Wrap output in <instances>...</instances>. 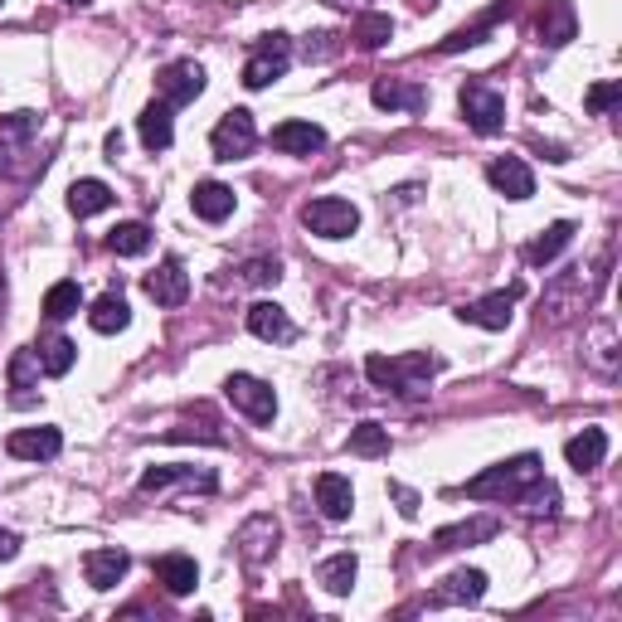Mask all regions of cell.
<instances>
[{
    "label": "cell",
    "mask_w": 622,
    "mask_h": 622,
    "mask_svg": "<svg viewBox=\"0 0 622 622\" xmlns=\"http://www.w3.org/2000/svg\"><path fill=\"white\" fill-rule=\"evenodd\" d=\"M482 593H486V574H482V569H457V574H447V579L429 593V608H462V603H482Z\"/></svg>",
    "instance_id": "14"
},
{
    "label": "cell",
    "mask_w": 622,
    "mask_h": 622,
    "mask_svg": "<svg viewBox=\"0 0 622 622\" xmlns=\"http://www.w3.org/2000/svg\"><path fill=\"white\" fill-rule=\"evenodd\" d=\"M40 350H15L10 356V370H6V380H10V404L15 409H30L34 399H40Z\"/></svg>",
    "instance_id": "12"
},
{
    "label": "cell",
    "mask_w": 622,
    "mask_h": 622,
    "mask_svg": "<svg viewBox=\"0 0 622 622\" xmlns=\"http://www.w3.org/2000/svg\"><path fill=\"white\" fill-rule=\"evenodd\" d=\"M0 312H6V273H0Z\"/></svg>",
    "instance_id": "44"
},
{
    "label": "cell",
    "mask_w": 622,
    "mask_h": 622,
    "mask_svg": "<svg viewBox=\"0 0 622 622\" xmlns=\"http://www.w3.org/2000/svg\"><path fill=\"white\" fill-rule=\"evenodd\" d=\"M603 267H608V253H603L599 273H593V267H569V273H559L555 283H550V292H545V302H540V326H565L574 312L589 307L593 287L608 277Z\"/></svg>",
    "instance_id": "3"
},
{
    "label": "cell",
    "mask_w": 622,
    "mask_h": 622,
    "mask_svg": "<svg viewBox=\"0 0 622 622\" xmlns=\"http://www.w3.org/2000/svg\"><path fill=\"white\" fill-rule=\"evenodd\" d=\"M350 40H356L360 49H380V44L394 40V20H389V15H360Z\"/></svg>",
    "instance_id": "37"
},
{
    "label": "cell",
    "mask_w": 622,
    "mask_h": 622,
    "mask_svg": "<svg viewBox=\"0 0 622 622\" xmlns=\"http://www.w3.org/2000/svg\"><path fill=\"white\" fill-rule=\"evenodd\" d=\"M502 520L496 516H477V520H462V526H443L433 535V550H462V545H482V540H496Z\"/></svg>",
    "instance_id": "24"
},
{
    "label": "cell",
    "mask_w": 622,
    "mask_h": 622,
    "mask_svg": "<svg viewBox=\"0 0 622 622\" xmlns=\"http://www.w3.org/2000/svg\"><path fill=\"white\" fill-rule=\"evenodd\" d=\"M277 540H283V526H277L267 510H259V516H249L239 526L234 535V545H239V555H243V565H263L267 555L277 550Z\"/></svg>",
    "instance_id": "11"
},
{
    "label": "cell",
    "mask_w": 622,
    "mask_h": 622,
    "mask_svg": "<svg viewBox=\"0 0 622 622\" xmlns=\"http://www.w3.org/2000/svg\"><path fill=\"white\" fill-rule=\"evenodd\" d=\"M83 307V287L73 283V277H64V283H54L44 292V316L49 321H68V316H78Z\"/></svg>",
    "instance_id": "33"
},
{
    "label": "cell",
    "mask_w": 622,
    "mask_h": 622,
    "mask_svg": "<svg viewBox=\"0 0 622 622\" xmlns=\"http://www.w3.org/2000/svg\"><path fill=\"white\" fill-rule=\"evenodd\" d=\"M113 200H117V194L107 190L103 180H73V186H68V210L78 219H93V214L113 210Z\"/></svg>",
    "instance_id": "30"
},
{
    "label": "cell",
    "mask_w": 622,
    "mask_h": 622,
    "mask_svg": "<svg viewBox=\"0 0 622 622\" xmlns=\"http://www.w3.org/2000/svg\"><path fill=\"white\" fill-rule=\"evenodd\" d=\"M127 565H131L127 550H88L83 555V574H88L93 589H117Z\"/></svg>",
    "instance_id": "28"
},
{
    "label": "cell",
    "mask_w": 622,
    "mask_h": 622,
    "mask_svg": "<svg viewBox=\"0 0 622 622\" xmlns=\"http://www.w3.org/2000/svg\"><path fill=\"white\" fill-rule=\"evenodd\" d=\"M190 204H194V214L200 219H210V224H224L229 214H234V190L224 186V180H200L194 186V194H190Z\"/></svg>",
    "instance_id": "26"
},
{
    "label": "cell",
    "mask_w": 622,
    "mask_h": 622,
    "mask_svg": "<svg viewBox=\"0 0 622 622\" xmlns=\"http://www.w3.org/2000/svg\"><path fill=\"white\" fill-rule=\"evenodd\" d=\"M302 224L316 239H350L360 229V210L350 200H340V194H321V200L302 204Z\"/></svg>",
    "instance_id": "4"
},
{
    "label": "cell",
    "mask_w": 622,
    "mask_h": 622,
    "mask_svg": "<svg viewBox=\"0 0 622 622\" xmlns=\"http://www.w3.org/2000/svg\"><path fill=\"white\" fill-rule=\"evenodd\" d=\"M166 486H200V492H214V472L210 467H146L141 472V496H151V492H166Z\"/></svg>",
    "instance_id": "20"
},
{
    "label": "cell",
    "mask_w": 622,
    "mask_h": 622,
    "mask_svg": "<svg viewBox=\"0 0 622 622\" xmlns=\"http://www.w3.org/2000/svg\"><path fill=\"white\" fill-rule=\"evenodd\" d=\"M73 360H78V346H73L68 336H49L40 340V365H44V375H68L73 370Z\"/></svg>",
    "instance_id": "35"
},
{
    "label": "cell",
    "mask_w": 622,
    "mask_h": 622,
    "mask_svg": "<svg viewBox=\"0 0 622 622\" xmlns=\"http://www.w3.org/2000/svg\"><path fill=\"white\" fill-rule=\"evenodd\" d=\"M413 6H419V10H433V6H437V0H413Z\"/></svg>",
    "instance_id": "45"
},
{
    "label": "cell",
    "mask_w": 622,
    "mask_h": 622,
    "mask_svg": "<svg viewBox=\"0 0 622 622\" xmlns=\"http://www.w3.org/2000/svg\"><path fill=\"white\" fill-rule=\"evenodd\" d=\"M622 103V83H599V88H589V113H613Z\"/></svg>",
    "instance_id": "40"
},
{
    "label": "cell",
    "mask_w": 622,
    "mask_h": 622,
    "mask_svg": "<svg viewBox=\"0 0 622 622\" xmlns=\"http://www.w3.org/2000/svg\"><path fill=\"white\" fill-rule=\"evenodd\" d=\"M249 331L259 340H277V346L297 340V326H292V316L277 307V302H253L249 307Z\"/></svg>",
    "instance_id": "21"
},
{
    "label": "cell",
    "mask_w": 622,
    "mask_h": 622,
    "mask_svg": "<svg viewBox=\"0 0 622 622\" xmlns=\"http://www.w3.org/2000/svg\"><path fill=\"white\" fill-rule=\"evenodd\" d=\"M146 297H151L156 307H180V302L190 297V273L180 267V259H166L156 273H146Z\"/></svg>",
    "instance_id": "15"
},
{
    "label": "cell",
    "mask_w": 622,
    "mask_h": 622,
    "mask_svg": "<svg viewBox=\"0 0 622 622\" xmlns=\"http://www.w3.org/2000/svg\"><path fill=\"white\" fill-rule=\"evenodd\" d=\"M59 447H64V433L59 429H20L6 437V453L20 462H49V457H59Z\"/></svg>",
    "instance_id": "18"
},
{
    "label": "cell",
    "mask_w": 622,
    "mask_h": 622,
    "mask_svg": "<svg viewBox=\"0 0 622 622\" xmlns=\"http://www.w3.org/2000/svg\"><path fill=\"white\" fill-rule=\"evenodd\" d=\"M365 375L384 389V394H399V399H423L437 375V356L429 350H413V356H370L365 360Z\"/></svg>",
    "instance_id": "2"
},
{
    "label": "cell",
    "mask_w": 622,
    "mask_h": 622,
    "mask_svg": "<svg viewBox=\"0 0 622 622\" xmlns=\"http://www.w3.org/2000/svg\"><path fill=\"white\" fill-rule=\"evenodd\" d=\"M389 496H394L399 502V510H404V516H419V496L409 492V486H399V482H389Z\"/></svg>",
    "instance_id": "41"
},
{
    "label": "cell",
    "mask_w": 622,
    "mask_h": 622,
    "mask_svg": "<svg viewBox=\"0 0 622 622\" xmlns=\"http://www.w3.org/2000/svg\"><path fill=\"white\" fill-rule=\"evenodd\" d=\"M569 243H574V224H569V219H559V224H550V229H545V234H540V239H535L530 249H526V263H530V267L555 263L559 253L569 249Z\"/></svg>",
    "instance_id": "31"
},
{
    "label": "cell",
    "mask_w": 622,
    "mask_h": 622,
    "mask_svg": "<svg viewBox=\"0 0 622 622\" xmlns=\"http://www.w3.org/2000/svg\"><path fill=\"white\" fill-rule=\"evenodd\" d=\"M486 180H492V190L506 194V200H530L535 194V176L520 156H496V161L486 166Z\"/></svg>",
    "instance_id": "13"
},
{
    "label": "cell",
    "mask_w": 622,
    "mask_h": 622,
    "mask_svg": "<svg viewBox=\"0 0 622 622\" xmlns=\"http://www.w3.org/2000/svg\"><path fill=\"white\" fill-rule=\"evenodd\" d=\"M316 506H321L326 520H346L350 510H356V486H350V477L321 472V477H316Z\"/></svg>",
    "instance_id": "19"
},
{
    "label": "cell",
    "mask_w": 622,
    "mask_h": 622,
    "mask_svg": "<svg viewBox=\"0 0 622 622\" xmlns=\"http://www.w3.org/2000/svg\"><path fill=\"white\" fill-rule=\"evenodd\" d=\"M156 88H161L166 107H186L204 93V68L194 64V59H176V64H166L161 73H156Z\"/></svg>",
    "instance_id": "9"
},
{
    "label": "cell",
    "mask_w": 622,
    "mask_h": 622,
    "mask_svg": "<svg viewBox=\"0 0 622 622\" xmlns=\"http://www.w3.org/2000/svg\"><path fill=\"white\" fill-rule=\"evenodd\" d=\"M107 249H113L117 259H141V253L151 249V229L137 224V219H131V224H117L113 234H107Z\"/></svg>",
    "instance_id": "34"
},
{
    "label": "cell",
    "mask_w": 622,
    "mask_h": 622,
    "mask_svg": "<svg viewBox=\"0 0 622 622\" xmlns=\"http://www.w3.org/2000/svg\"><path fill=\"white\" fill-rule=\"evenodd\" d=\"M15 555H20V535L0 530V565H6V559H15Z\"/></svg>",
    "instance_id": "42"
},
{
    "label": "cell",
    "mask_w": 622,
    "mask_h": 622,
    "mask_svg": "<svg viewBox=\"0 0 622 622\" xmlns=\"http://www.w3.org/2000/svg\"><path fill=\"white\" fill-rule=\"evenodd\" d=\"M375 107H384V113H423L429 107V88H419V83H404V78H375Z\"/></svg>",
    "instance_id": "16"
},
{
    "label": "cell",
    "mask_w": 622,
    "mask_h": 622,
    "mask_svg": "<svg viewBox=\"0 0 622 622\" xmlns=\"http://www.w3.org/2000/svg\"><path fill=\"white\" fill-rule=\"evenodd\" d=\"M259 146V127H253L249 107H234V113L219 117V127L210 131V151L214 161H243V156Z\"/></svg>",
    "instance_id": "7"
},
{
    "label": "cell",
    "mask_w": 622,
    "mask_h": 622,
    "mask_svg": "<svg viewBox=\"0 0 622 622\" xmlns=\"http://www.w3.org/2000/svg\"><path fill=\"white\" fill-rule=\"evenodd\" d=\"M457 107H462V117H467V127L477 131V137H492V131L506 127V97L496 88H486V83H462Z\"/></svg>",
    "instance_id": "6"
},
{
    "label": "cell",
    "mask_w": 622,
    "mask_h": 622,
    "mask_svg": "<svg viewBox=\"0 0 622 622\" xmlns=\"http://www.w3.org/2000/svg\"><path fill=\"white\" fill-rule=\"evenodd\" d=\"M593 365H599L603 375H613L618 370V356H613V326H599V331H593Z\"/></svg>",
    "instance_id": "39"
},
{
    "label": "cell",
    "mask_w": 622,
    "mask_h": 622,
    "mask_svg": "<svg viewBox=\"0 0 622 622\" xmlns=\"http://www.w3.org/2000/svg\"><path fill=\"white\" fill-rule=\"evenodd\" d=\"M122 156V131H107V161H117Z\"/></svg>",
    "instance_id": "43"
},
{
    "label": "cell",
    "mask_w": 622,
    "mask_h": 622,
    "mask_svg": "<svg viewBox=\"0 0 622 622\" xmlns=\"http://www.w3.org/2000/svg\"><path fill=\"white\" fill-rule=\"evenodd\" d=\"M224 394H229V404H234L243 419H253V423H273L277 419V394H273V384L259 380V375H229Z\"/></svg>",
    "instance_id": "8"
},
{
    "label": "cell",
    "mask_w": 622,
    "mask_h": 622,
    "mask_svg": "<svg viewBox=\"0 0 622 622\" xmlns=\"http://www.w3.org/2000/svg\"><path fill=\"white\" fill-rule=\"evenodd\" d=\"M603 457H608V433L603 429H583L574 433L565 443V462L574 472H593V467H603Z\"/></svg>",
    "instance_id": "27"
},
{
    "label": "cell",
    "mask_w": 622,
    "mask_h": 622,
    "mask_svg": "<svg viewBox=\"0 0 622 622\" xmlns=\"http://www.w3.org/2000/svg\"><path fill=\"white\" fill-rule=\"evenodd\" d=\"M545 477V467H540V457L535 453H520V457H510V462H496V467H486L482 477H472L462 492L472 496V502H510V506H520L526 502V492L535 482Z\"/></svg>",
    "instance_id": "1"
},
{
    "label": "cell",
    "mask_w": 622,
    "mask_h": 622,
    "mask_svg": "<svg viewBox=\"0 0 622 622\" xmlns=\"http://www.w3.org/2000/svg\"><path fill=\"white\" fill-rule=\"evenodd\" d=\"M88 326L97 336H117V331H127L131 326V307L122 302V292H103V297L88 307Z\"/></svg>",
    "instance_id": "29"
},
{
    "label": "cell",
    "mask_w": 622,
    "mask_h": 622,
    "mask_svg": "<svg viewBox=\"0 0 622 622\" xmlns=\"http://www.w3.org/2000/svg\"><path fill=\"white\" fill-rule=\"evenodd\" d=\"M273 146L283 156H316L326 146V131L316 122H283V127H273Z\"/></svg>",
    "instance_id": "22"
},
{
    "label": "cell",
    "mask_w": 622,
    "mask_h": 622,
    "mask_svg": "<svg viewBox=\"0 0 622 622\" xmlns=\"http://www.w3.org/2000/svg\"><path fill=\"white\" fill-rule=\"evenodd\" d=\"M516 297H520V283L516 287H502V292H486V297L467 302L457 316L472 326H482V331H506L510 316H516Z\"/></svg>",
    "instance_id": "10"
},
{
    "label": "cell",
    "mask_w": 622,
    "mask_h": 622,
    "mask_svg": "<svg viewBox=\"0 0 622 622\" xmlns=\"http://www.w3.org/2000/svg\"><path fill=\"white\" fill-rule=\"evenodd\" d=\"M356 574H360V559L346 550V555H331V559H326L321 574H316V579H321V589H326V593H336V599H340V593L356 589Z\"/></svg>",
    "instance_id": "32"
},
{
    "label": "cell",
    "mask_w": 622,
    "mask_h": 622,
    "mask_svg": "<svg viewBox=\"0 0 622 622\" xmlns=\"http://www.w3.org/2000/svg\"><path fill=\"white\" fill-rule=\"evenodd\" d=\"M73 6H88V0H73Z\"/></svg>",
    "instance_id": "46"
},
{
    "label": "cell",
    "mask_w": 622,
    "mask_h": 622,
    "mask_svg": "<svg viewBox=\"0 0 622 622\" xmlns=\"http://www.w3.org/2000/svg\"><path fill=\"white\" fill-rule=\"evenodd\" d=\"M156 583L166 593H176V599H186V593H194V583H200V565L190 555H161L156 559Z\"/></svg>",
    "instance_id": "25"
},
{
    "label": "cell",
    "mask_w": 622,
    "mask_h": 622,
    "mask_svg": "<svg viewBox=\"0 0 622 622\" xmlns=\"http://www.w3.org/2000/svg\"><path fill=\"white\" fill-rule=\"evenodd\" d=\"M176 107H166V103H146L141 107V117H137V131H141V141H146V151H170V141H176Z\"/></svg>",
    "instance_id": "23"
},
{
    "label": "cell",
    "mask_w": 622,
    "mask_h": 622,
    "mask_svg": "<svg viewBox=\"0 0 622 622\" xmlns=\"http://www.w3.org/2000/svg\"><path fill=\"white\" fill-rule=\"evenodd\" d=\"M239 273H243V283L267 287V283H277V277H283V263H277V259H249Z\"/></svg>",
    "instance_id": "38"
},
{
    "label": "cell",
    "mask_w": 622,
    "mask_h": 622,
    "mask_svg": "<svg viewBox=\"0 0 622 622\" xmlns=\"http://www.w3.org/2000/svg\"><path fill=\"white\" fill-rule=\"evenodd\" d=\"M350 453L356 457H384L389 453V429H380V423H356V429H350Z\"/></svg>",
    "instance_id": "36"
},
{
    "label": "cell",
    "mask_w": 622,
    "mask_h": 622,
    "mask_svg": "<svg viewBox=\"0 0 622 622\" xmlns=\"http://www.w3.org/2000/svg\"><path fill=\"white\" fill-rule=\"evenodd\" d=\"M292 68V40L287 34H263L259 44H253L249 64H243V88H267V83H277L283 73Z\"/></svg>",
    "instance_id": "5"
},
{
    "label": "cell",
    "mask_w": 622,
    "mask_h": 622,
    "mask_svg": "<svg viewBox=\"0 0 622 622\" xmlns=\"http://www.w3.org/2000/svg\"><path fill=\"white\" fill-rule=\"evenodd\" d=\"M535 30H540V44L565 49V44L579 34L574 6H569V0H545V6H540V20H535Z\"/></svg>",
    "instance_id": "17"
}]
</instances>
